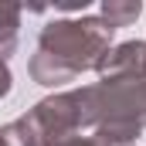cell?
<instances>
[{
  "instance_id": "2",
  "label": "cell",
  "mask_w": 146,
  "mask_h": 146,
  "mask_svg": "<svg viewBox=\"0 0 146 146\" xmlns=\"http://www.w3.org/2000/svg\"><path fill=\"white\" fill-rule=\"evenodd\" d=\"M21 7L17 3H0V61L17 48V27H21Z\"/></svg>"
},
{
  "instance_id": "3",
  "label": "cell",
  "mask_w": 146,
  "mask_h": 146,
  "mask_svg": "<svg viewBox=\"0 0 146 146\" xmlns=\"http://www.w3.org/2000/svg\"><path fill=\"white\" fill-rule=\"evenodd\" d=\"M139 10H143V3H139V0H106L99 17H102L112 31H115V27H129V24L139 17Z\"/></svg>"
},
{
  "instance_id": "1",
  "label": "cell",
  "mask_w": 146,
  "mask_h": 146,
  "mask_svg": "<svg viewBox=\"0 0 146 146\" xmlns=\"http://www.w3.org/2000/svg\"><path fill=\"white\" fill-rule=\"evenodd\" d=\"M112 27L102 17H61L44 24L41 41H37V54L31 58V75L41 85H58L68 82L78 72L92 68L102 61V54L109 51Z\"/></svg>"
},
{
  "instance_id": "5",
  "label": "cell",
  "mask_w": 146,
  "mask_h": 146,
  "mask_svg": "<svg viewBox=\"0 0 146 146\" xmlns=\"http://www.w3.org/2000/svg\"><path fill=\"white\" fill-rule=\"evenodd\" d=\"M65 146H99V143H65Z\"/></svg>"
},
{
  "instance_id": "4",
  "label": "cell",
  "mask_w": 146,
  "mask_h": 146,
  "mask_svg": "<svg viewBox=\"0 0 146 146\" xmlns=\"http://www.w3.org/2000/svg\"><path fill=\"white\" fill-rule=\"evenodd\" d=\"M10 92V72H7V65L0 61V95H7Z\"/></svg>"
}]
</instances>
